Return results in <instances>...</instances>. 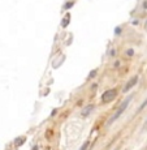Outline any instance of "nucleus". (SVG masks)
<instances>
[{
  "instance_id": "nucleus-6",
  "label": "nucleus",
  "mask_w": 147,
  "mask_h": 150,
  "mask_svg": "<svg viewBox=\"0 0 147 150\" xmlns=\"http://www.w3.org/2000/svg\"><path fill=\"white\" fill-rule=\"evenodd\" d=\"M146 106H147V99L145 100V102H143L142 103V105H141V107H139V111H141V110H143V108H145L146 107Z\"/></svg>"
},
{
  "instance_id": "nucleus-4",
  "label": "nucleus",
  "mask_w": 147,
  "mask_h": 150,
  "mask_svg": "<svg viewBox=\"0 0 147 150\" xmlns=\"http://www.w3.org/2000/svg\"><path fill=\"white\" fill-rule=\"evenodd\" d=\"M91 110H94V106H89V107H86V108L82 111V115H85V116H87V115L91 112Z\"/></svg>"
},
{
  "instance_id": "nucleus-1",
  "label": "nucleus",
  "mask_w": 147,
  "mask_h": 150,
  "mask_svg": "<svg viewBox=\"0 0 147 150\" xmlns=\"http://www.w3.org/2000/svg\"><path fill=\"white\" fill-rule=\"evenodd\" d=\"M130 100H132V97H129V98H128V99H126V100H125V102H122V103H121V106H120V107H119V110H117V112H116V114H115V115H113V116H112V117H111V119H109V122H108V124H112V123H113V122H115V120H116V119H117V117H119V116H120V115H121V114H122V112H124V111H125V110H126V107H128V106H129V103H130Z\"/></svg>"
},
{
  "instance_id": "nucleus-2",
  "label": "nucleus",
  "mask_w": 147,
  "mask_h": 150,
  "mask_svg": "<svg viewBox=\"0 0 147 150\" xmlns=\"http://www.w3.org/2000/svg\"><path fill=\"white\" fill-rule=\"evenodd\" d=\"M115 97H116V90H115V89H109V90H107V91H104V93H103L102 100H103V102H111Z\"/></svg>"
},
{
  "instance_id": "nucleus-3",
  "label": "nucleus",
  "mask_w": 147,
  "mask_h": 150,
  "mask_svg": "<svg viewBox=\"0 0 147 150\" xmlns=\"http://www.w3.org/2000/svg\"><path fill=\"white\" fill-rule=\"evenodd\" d=\"M135 83H137V77H134V79H132L130 81L128 82V85H126L125 88H124V91H128V90H130V89L133 88V86L135 85Z\"/></svg>"
},
{
  "instance_id": "nucleus-5",
  "label": "nucleus",
  "mask_w": 147,
  "mask_h": 150,
  "mask_svg": "<svg viewBox=\"0 0 147 150\" xmlns=\"http://www.w3.org/2000/svg\"><path fill=\"white\" fill-rule=\"evenodd\" d=\"M87 146H89V142H85L82 146H81V149H79V150H86V149H87Z\"/></svg>"
}]
</instances>
